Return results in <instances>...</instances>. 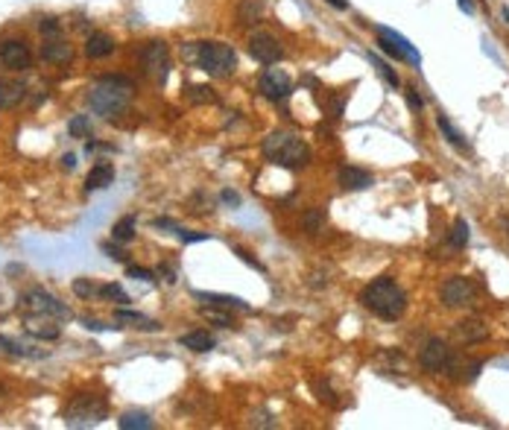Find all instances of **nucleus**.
Returning <instances> with one entry per match:
<instances>
[{"label":"nucleus","mask_w":509,"mask_h":430,"mask_svg":"<svg viewBox=\"0 0 509 430\" xmlns=\"http://www.w3.org/2000/svg\"><path fill=\"white\" fill-rule=\"evenodd\" d=\"M360 305L378 319H384V322H395V319H401L404 310H407V293L395 284V278L384 275V278H374L372 284L363 287Z\"/></svg>","instance_id":"nucleus-1"},{"label":"nucleus","mask_w":509,"mask_h":430,"mask_svg":"<svg viewBox=\"0 0 509 430\" xmlns=\"http://www.w3.org/2000/svg\"><path fill=\"white\" fill-rule=\"evenodd\" d=\"M132 91H135V85L126 76H100L88 91V105L100 117H118L120 112H126Z\"/></svg>","instance_id":"nucleus-2"},{"label":"nucleus","mask_w":509,"mask_h":430,"mask_svg":"<svg viewBox=\"0 0 509 430\" xmlns=\"http://www.w3.org/2000/svg\"><path fill=\"white\" fill-rule=\"evenodd\" d=\"M263 158L270 164H278V167H287V170H299V167H307L311 164V149L307 144L293 135V132H270L263 138Z\"/></svg>","instance_id":"nucleus-3"},{"label":"nucleus","mask_w":509,"mask_h":430,"mask_svg":"<svg viewBox=\"0 0 509 430\" xmlns=\"http://www.w3.org/2000/svg\"><path fill=\"white\" fill-rule=\"evenodd\" d=\"M190 59L196 62L199 71H205L208 76H217V79H226L237 71V53L226 41H196Z\"/></svg>","instance_id":"nucleus-4"},{"label":"nucleus","mask_w":509,"mask_h":430,"mask_svg":"<svg viewBox=\"0 0 509 430\" xmlns=\"http://www.w3.org/2000/svg\"><path fill=\"white\" fill-rule=\"evenodd\" d=\"M105 416H108V407L100 395L79 393L68 404V410H64V424L68 427H91V424H100Z\"/></svg>","instance_id":"nucleus-5"},{"label":"nucleus","mask_w":509,"mask_h":430,"mask_svg":"<svg viewBox=\"0 0 509 430\" xmlns=\"http://www.w3.org/2000/svg\"><path fill=\"white\" fill-rule=\"evenodd\" d=\"M374 35H378V47L392 56V59H401V62H410V64H422V53H418L410 41L401 35V33H395L389 27H374Z\"/></svg>","instance_id":"nucleus-6"},{"label":"nucleus","mask_w":509,"mask_h":430,"mask_svg":"<svg viewBox=\"0 0 509 430\" xmlns=\"http://www.w3.org/2000/svg\"><path fill=\"white\" fill-rule=\"evenodd\" d=\"M141 68L149 79L164 82L167 79V68H170V53L164 41H147L141 47Z\"/></svg>","instance_id":"nucleus-7"},{"label":"nucleus","mask_w":509,"mask_h":430,"mask_svg":"<svg viewBox=\"0 0 509 430\" xmlns=\"http://www.w3.org/2000/svg\"><path fill=\"white\" fill-rule=\"evenodd\" d=\"M21 308L30 310V313H41V316H50V319H68L71 310L64 302H59L56 296L44 293V290H30L24 298H21Z\"/></svg>","instance_id":"nucleus-8"},{"label":"nucleus","mask_w":509,"mask_h":430,"mask_svg":"<svg viewBox=\"0 0 509 430\" xmlns=\"http://www.w3.org/2000/svg\"><path fill=\"white\" fill-rule=\"evenodd\" d=\"M418 363H422L428 372H448V369L454 366V354H451V349H448L445 339L433 337V339L425 342L422 354H418Z\"/></svg>","instance_id":"nucleus-9"},{"label":"nucleus","mask_w":509,"mask_h":430,"mask_svg":"<svg viewBox=\"0 0 509 430\" xmlns=\"http://www.w3.org/2000/svg\"><path fill=\"white\" fill-rule=\"evenodd\" d=\"M474 296H477V290L471 284V278L457 275L442 284V305L445 308H469V305H474Z\"/></svg>","instance_id":"nucleus-10"},{"label":"nucleus","mask_w":509,"mask_h":430,"mask_svg":"<svg viewBox=\"0 0 509 430\" xmlns=\"http://www.w3.org/2000/svg\"><path fill=\"white\" fill-rule=\"evenodd\" d=\"M258 88H261V94L267 97V100H273V103H284L287 97L293 94V79L287 76L281 68H267V71L261 74Z\"/></svg>","instance_id":"nucleus-11"},{"label":"nucleus","mask_w":509,"mask_h":430,"mask_svg":"<svg viewBox=\"0 0 509 430\" xmlns=\"http://www.w3.org/2000/svg\"><path fill=\"white\" fill-rule=\"evenodd\" d=\"M0 62L6 64L9 71H27L30 68V47L24 38H4L0 41Z\"/></svg>","instance_id":"nucleus-12"},{"label":"nucleus","mask_w":509,"mask_h":430,"mask_svg":"<svg viewBox=\"0 0 509 430\" xmlns=\"http://www.w3.org/2000/svg\"><path fill=\"white\" fill-rule=\"evenodd\" d=\"M249 53H252V59L261 62V64H275V62L284 56L278 38L270 35V33H255V35L249 38Z\"/></svg>","instance_id":"nucleus-13"},{"label":"nucleus","mask_w":509,"mask_h":430,"mask_svg":"<svg viewBox=\"0 0 509 430\" xmlns=\"http://www.w3.org/2000/svg\"><path fill=\"white\" fill-rule=\"evenodd\" d=\"M337 182L343 190H366L374 185V176L369 173V170L363 167H354V164H345L340 167V173H337Z\"/></svg>","instance_id":"nucleus-14"},{"label":"nucleus","mask_w":509,"mask_h":430,"mask_svg":"<svg viewBox=\"0 0 509 430\" xmlns=\"http://www.w3.org/2000/svg\"><path fill=\"white\" fill-rule=\"evenodd\" d=\"M41 59L44 62H50V64H68L74 59V50L71 45L64 41L62 35L56 38H44V45H41Z\"/></svg>","instance_id":"nucleus-15"},{"label":"nucleus","mask_w":509,"mask_h":430,"mask_svg":"<svg viewBox=\"0 0 509 430\" xmlns=\"http://www.w3.org/2000/svg\"><path fill=\"white\" fill-rule=\"evenodd\" d=\"M85 53L88 59H105V56H112L115 53V38L108 35V33H91L85 41Z\"/></svg>","instance_id":"nucleus-16"},{"label":"nucleus","mask_w":509,"mask_h":430,"mask_svg":"<svg viewBox=\"0 0 509 430\" xmlns=\"http://www.w3.org/2000/svg\"><path fill=\"white\" fill-rule=\"evenodd\" d=\"M112 182H115V164L103 161V164L91 167V173H88V179H85V190H88V193H91V190H103V187H108Z\"/></svg>","instance_id":"nucleus-17"},{"label":"nucleus","mask_w":509,"mask_h":430,"mask_svg":"<svg viewBox=\"0 0 509 430\" xmlns=\"http://www.w3.org/2000/svg\"><path fill=\"white\" fill-rule=\"evenodd\" d=\"M27 331L38 339H59V325H53L50 316H41V313H33L27 319Z\"/></svg>","instance_id":"nucleus-18"},{"label":"nucleus","mask_w":509,"mask_h":430,"mask_svg":"<svg viewBox=\"0 0 509 430\" xmlns=\"http://www.w3.org/2000/svg\"><path fill=\"white\" fill-rule=\"evenodd\" d=\"M27 97L24 82H0V109H15V105Z\"/></svg>","instance_id":"nucleus-19"},{"label":"nucleus","mask_w":509,"mask_h":430,"mask_svg":"<svg viewBox=\"0 0 509 430\" xmlns=\"http://www.w3.org/2000/svg\"><path fill=\"white\" fill-rule=\"evenodd\" d=\"M457 337L462 342H480V339L489 337V328H486L480 319H462L457 325Z\"/></svg>","instance_id":"nucleus-20"},{"label":"nucleus","mask_w":509,"mask_h":430,"mask_svg":"<svg viewBox=\"0 0 509 430\" xmlns=\"http://www.w3.org/2000/svg\"><path fill=\"white\" fill-rule=\"evenodd\" d=\"M179 342H182L185 349L196 351V354H205V351L214 349V337H211L208 331H188V334H182Z\"/></svg>","instance_id":"nucleus-21"},{"label":"nucleus","mask_w":509,"mask_h":430,"mask_svg":"<svg viewBox=\"0 0 509 430\" xmlns=\"http://www.w3.org/2000/svg\"><path fill=\"white\" fill-rule=\"evenodd\" d=\"M115 322L123 328V325H129V328H141V331H159V325L152 319H147L144 313H135V310H118L115 313Z\"/></svg>","instance_id":"nucleus-22"},{"label":"nucleus","mask_w":509,"mask_h":430,"mask_svg":"<svg viewBox=\"0 0 509 430\" xmlns=\"http://www.w3.org/2000/svg\"><path fill=\"white\" fill-rule=\"evenodd\" d=\"M261 15H263V0H240L237 4V21L243 27L258 24Z\"/></svg>","instance_id":"nucleus-23"},{"label":"nucleus","mask_w":509,"mask_h":430,"mask_svg":"<svg viewBox=\"0 0 509 430\" xmlns=\"http://www.w3.org/2000/svg\"><path fill=\"white\" fill-rule=\"evenodd\" d=\"M196 298H202L208 305H217V308H229V310H249V305L243 302L237 296H219V293H193Z\"/></svg>","instance_id":"nucleus-24"},{"label":"nucleus","mask_w":509,"mask_h":430,"mask_svg":"<svg viewBox=\"0 0 509 430\" xmlns=\"http://www.w3.org/2000/svg\"><path fill=\"white\" fill-rule=\"evenodd\" d=\"M436 123H439V129H442V135L448 138V144H454V146H459V149H466V146H469L466 135H462L459 129L451 123V117H448V115H439V117H436Z\"/></svg>","instance_id":"nucleus-25"},{"label":"nucleus","mask_w":509,"mask_h":430,"mask_svg":"<svg viewBox=\"0 0 509 430\" xmlns=\"http://www.w3.org/2000/svg\"><path fill=\"white\" fill-rule=\"evenodd\" d=\"M135 228H138V220L129 214V217H123V220H118V223H115L112 238H115L118 243H129L132 238H135Z\"/></svg>","instance_id":"nucleus-26"},{"label":"nucleus","mask_w":509,"mask_h":430,"mask_svg":"<svg viewBox=\"0 0 509 430\" xmlns=\"http://www.w3.org/2000/svg\"><path fill=\"white\" fill-rule=\"evenodd\" d=\"M118 424H120L123 430H135V427L149 430V427H152V419H149L147 413H141V410H129V413H123V416L118 419Z\"/></svg>","instance_id":"nucleus-27"},{"label":"nucleus","mask_w":509,"mask_h":430,"mask_svg":"<svg viewBox=\"0 0 509 430\" xmlns=\"http://www.w3.org/2000/svg\"><path fill=\"white\" fill-rule=\"evenodd\" d=\"M369 62H372V68L381 74V79L389 85V88H401V79H398V74L389 68V64L381 59V56H374V53H369Z\"/></svg>","instance_id":"nucleus-28"},{"label":"nucleus","mask_w":509,"mask_h":430,"mask_svg":"<svg viewBox=\"0 0 509 430\" xmlns=\"http://www.w3.org/2000/svg\"><path fill=\"white\" fill-rule=\"evenodd\" d=\"M185 97H188L193 105H205V103H214V100H217V94H214L211 85H190Z\"/></svg>","instance_id":"nucleus-29"},{"label":"nucleus","mask_w":509,"mask_h":430,"mask_svg":"<svg viewBox=\"0 0 509 430\" xmlns=\"http://www.w3.org/2000/svg\"><path fill=\"white\" fill-rule=\"evenodd\" d=\"M0 349H6L15 357H41V351H30L27 346H21V342H15V339H9L4 334H0Z\"/></svg>","instance_id":"nucleus-30"},{"label":"nucleus","mask_w":509,"mask_h":430,"mask_svg":"<svg viewBox=\"0 0 509 430\" xmlns=\"http://www.w3.org/2000/svg\"><path fill=\"white\" fill-rule=\"evenodd\" d=\"M304 228H307V234H319L322 231V226H325V211H319V208H311L304 214Z\"/></svg>","instance_id":"nucleus-31"},{"label":"nucleus","mask_w":509,"mask_h":430,"mask_svg":"<svg viewBox=\"0 0 509 430\" xmlns=\"http://www.w3.org/2000/svg\"><path fill=\"white\" fill-rule=\"evenodd\" d=\"M466 243H469V223L462 220V217H457L454 231H451V246H454V249H462Z\"/></svg>","instance_id":"nucleus-32"},{"label":"nucleus","mask_w":509,"mask_h":430,"mask_svg":"<svg viewBox=\"0 0 509 430\" xmlns=\"http://www.w3.org/2000/svg\"><path fill=\"white\" fill-rule=\"evenodd\" d=\"M97 293H100L103 298H108V302H118V305H126V302H129V296H126V290H123L120 284H103Z\"/></svg>","instance_id":"nucleus-33"},{"label":"nucleus","mask_w":509,"mask_h":430,"mask_svg":"<svg viewBox=\"0 0 509 430\" xmlns=\"http://www.w3.org/2000/svg\"><path fill=\"white\" fill-rule=\"evenodd\" d=\"M68 132H71L74 138H91V123H88L85 115H76V117L68 123Z\"/></svg>","instance_id":"nucleus-34"},{"label":"nucleus","mask_w":509,"mask_h":430,"mask_svg":"<svg viewBox=\"0 0 509 430\" xmlns=\"http://www.w3.org/2000/svg\"><path fill=\"white\" fill-rule=\"evenodd\" d=\"M38 30H41V35H47V38L62 35V24H59L56 18H41V21H38Z\"/></svg>","instance_id":"nucleus-35"},{"label":"nucleus","mask_w":509,"mask_h":430,"mask_svg":"<svg viewBox=\"0 0 509 430\" xmlns=\"http://www.w3.org/2000/svg\"><path fill=\"white\" fill-rule=\"evenodd\" d=\"M74 293H76L79 298H91V296L97 293V287L88 281V278H76V281H74Z\"/></svg>","instance_id":"nucleus-36"},{"label":"nucleus","mask_w":509,"mask_h":430,"mask_svg":"<svg viewBox=\"0 0 509 430\" xmlns=\"http://www.w3.org/2000/svg\"><path fill=\"white\" fill-rule=\"evenodd\" d=\"M126 272H129V278H135V281H156V278H152V272L144 269V267H129Z\"/></svg>","instance_id":"nucleus-37"},{"label":"nucleus","mask_w":509,"mask_h":430,"mask_svg":"<svg viewBox=\"0 0 509 430\" xmlns=\"http://www.w3.org/2000/svg\"><path fill=\"white\" fill-rule=\"evenodd\" d=\"M404 97H407V105H410L413 112H422V109H425V100L418 97V94H416L413 88H410V91H404Z\"/></svg>","instance_id":"nucleus-38"},{"label":"nucleus","mask_w":509,"mask_h":430,"mask_svg":"<svg viewBox=\"0 0 509 430\" xmlns=\"http://www.w3.org/2000/svg\"><path fill=\"white\" fill-rule=\"evenodd\" d=\"M179 238L185 243H199V240H208V234L205 231H179Z\"/></svg>","instance_id":"nucleus-39"},{"label":"nucleus","mask_w":509,"mask_h":430,"mask_svg":"<svg viewBox=\"0 0 509 430\" xmlns=\"http://www.w3.org/2000/svg\"><path fill=\"white\" fill-rule=\"evenodd\" d=\"M208 319H214L219 328H231V325H234V322H231L229 316H223V313H211V310H208Z\"/></svg>","instance_id":"nucleus-40"},{"label":"nucleus","mask_w":509,"mask_h":430,"mask_svg":"<svg viewBox=\"0 0 509 430\" xmlns=\"http://www.w3.org/2000/svg\"><path fill=\"white\" fill-rule=\"evenodd\" d=\"M234 255L240 257V261H246L249 267H255V269H263V267H261V264L255 261V257H252V255H246V252H243V249H237V246H234Z\"/></svg>","instance_id":"nucleus-41"},{"label":"nucleus","mask_w":509,"mask_h":430,"mask_svg":"<svg viewBox=\"0 0 509 430\" xmlns=\"http://www.w3.org/2000/svg\"><path fill=\"white\" fill-rule=\"evenodd\" d=\"M82 325H85L88 331H103V328H108V325H103V322H97V319H82Z\"/></svg>","instance_id":"nucleus-42"},{"label":"nucleus","mask_w":509,"mask_h":430,"mask_svg":"<svg viewBox=\"0 0 509 430\" xmlns=\"http://www.w3.org/2000/svg\"><path fill=\"white\" fill-rule=\"evenodd\" d=\"M223 202H229V205H240V197L234 190H223Z\"/></svg>","instance_id":"nucleus-43"},{"label":"nucleus","mask_w":509,"mask_h":430,"mask_svg":"<svg viewBox=\"0 0 509 430\" xmlns=\"http://www.w3.org/2000/svg\"><path fill=\"white\" fill-rule=\"evenodd\" d=\"M103 249H105V252H108V257H115V261H123V257H126V255H123V252H120V249H115V246H108V243H105V246H103Z\"/></svg>","instance_id":"nucleus-44"},{"label":"nucleus","mask_w":509,"mask_h":430,"mask_svg":"<svg viewBox=\"0 0 509 430\" xmlns=\"http://www.w3.org/2000/svg\"><path fill=\"white\" fill-rule=\"evenodd\" d=\"M457 4H459V9H462V12L474 15V0H457Z\"/></svg>","instance_id":"nucleus-45"},{"label":"nucleus","mask_w":509,"mask_h":430,"mask_svg":"<svg viewBox=\"0 0 509 430\" xmlns=\"http://www.w3.org/2000/svg\"><path fill=\"white\" fill-rule=\"evenodd\" d=\"M62 167H64V170H74V167H76V156H62Z\"/></svg>","instance_id":"nucleus-46"},{"label":"nucleus","mask_w":509,"mask_h":430,"mask_svg":"<svg viewBox=\"0 0 509 430\" xmlns=\"http://www.w3.org/2000/svg\"><path fill=\"white\" fill-rule=\"evenodd\" d=\"M328 4L334 6V9H340V12H345V9H348V0H328Z\"/></svg>","instance_id":"nucleus-47"},{"label":"nucleus","mask_w":509,"mask_h":430,"mask_svg":"<svg viewBox=\"0 0 509 430\" xmlns=\"http://www.w3.org/2000/svg\"><path fill=\"white\" fill-rule=\"evenodd\" d=\"M503 18H506V24H509V6H503Z\"/></svg>","instance_id":"nucleus-48"}]
</instances>
